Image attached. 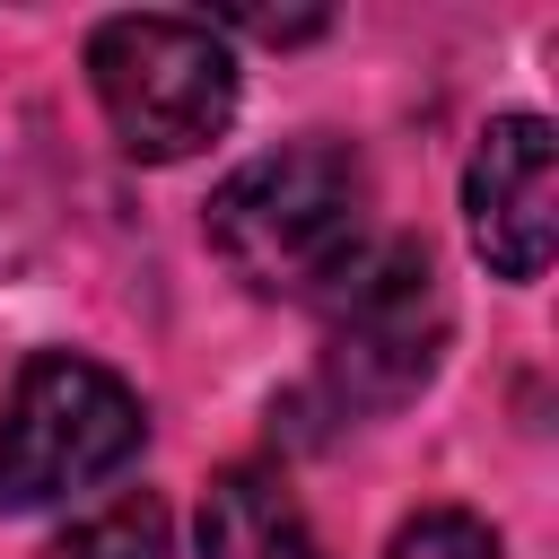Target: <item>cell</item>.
Listing matches in <instances>:
<instances>
[{
	"instance_id": "52a82bcc",
	"label": "cell",
	"mask_w": 559,
	"mask_h": 559,
	"mask_svg": "<svg viewBox=\"0 0 559 559\" xmlns=\"http://www.w3.org/2000/svg\"><path fill=\"white\" fill-rule=\"evenodd\" d=\"M44 559H166V507L148 489H131V498L79 515L61 542H44Z\"/></svg>"
},
{
	"instance_id": "8992f818",
	"label": "cell",
	"mask_w": 559,
	"mask_h": 559,
	"mask_svg": "<svg viewBox=\"0 0 559 559\" xmlns=\"http://www.w3.org/2000/svg\"><path fill=\"white\" fill-rule=\"evenodd\" d=\"M201 559H323V542L271 472H218L201 507Z\"/></svg>"
},
{
	"instance_id": "5b68a950",
	"label": "cell",
	"mask_w": 559,
	"mask_h": 559,
	"mask_svg": "<svg viewBox=\"0 0 559 559\" xmlns=\"http://www.w3.org/2000/svg\"><path fill=\"white\" fill-rule=\"evenodd\" d=\"M472 245L498 280H542L550 262V218H559V166H550V122L507 114L480 131L472 175H463Z\"/></svg>"
},
{
	"instance_id": "277c9868",
	"label": "cell",
	"mask_w": 559,
	"mask_h": 559,
	"mask_svg": "<svg viewBox=\"0 0 559 559\" xmlns=\"http://www.w3.org/2000/svg\"><path fill=\"white\" fill-rule=\"evenodd\" d=\"M323 376L349 411H393L428 384L445 349V297L419 245H367L323 288Z\"/></svg>"
},
{
	"instance_id": "6da1fadb",
	"label": "cell",
	"mask_w": 559,
	"mask_h": 559,
	"mask_svg": "<svg viewBox=\"0 0 559 559\" xmlns=\"http://www.w3.org/2000/svg\"><path fill=\"white\" fill-rule=\"evenodd\" d=\"M210 245L218 262L262 297H323L367 253V175L349 148L297 140L253 166H236L210 192Z\"/></svg>"
},
{
	"instance_id": "3957f363",
	"label": "cell",
	"mask_w": 559,
	"mask_h": 559,
	"mask_svg": "<svg viewBox=\"0 0 559 559\" xmlns=\"http://www.w3.org/2000/svg\"><path fill=\"white\" fill-rule=\"evenodd\" d=\"M140 437H148L140 393L114 367L44 349V358H26L9 419H0V507H52V498L122 472L140 454Z\"/></svg>"
},
{
	"instance_id": "ba28073f",
	"label": "cell",
	"mask_w": 559,
	"mask_h": 559,
	"mask_svg": "<svg viewBox=\"0 0 559 559\" xmlns=\"http://www.w3.org/2000/svg\"><path fill=\"white\" fill-rule=\"evenodd\" d=\"M393 559H498V533L463 507H428L393 533Z\"/></svg>"
},
{
	"instance_id": "7a4b0ae2",
	"label": "cell",
	"mask_w": 559,
	"mask_h": 559,
	"mask_svg": "<svg viewBox=\"0 0 559 559\" xmlns=\"http://www.w3.org/2000/svg\"><path fill=\"white\" fill-rule=\"evenodd\" d=\"M87 79L114 140L148 166L210 148L236 114V61L201 17H105L87 44Z\"/></svg>"
}]
</instances>
